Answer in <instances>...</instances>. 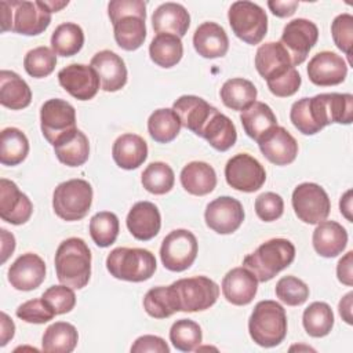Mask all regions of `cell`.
<instances>
[{
    "instance_id": "6da1fadb",
    "label": "cell",
    "mask_w": 353,
    "mask_h": 353,
    "mask_svg": "<svg viewBox=\"0 0 353 353\" xmlns=\"http://www.w3.org/2000/svg\"><path fill=\"white\" fill-rule=\"evenodd\" d=\"M290 119L303 135H314L332 123L350 124L353 120V95L328 92L313 98H301L292 103Z\"/></svg>"
},
{
    "instance_id": "7a4b0ae2",
    "label": "cell",
    "mask_w": 353,
    "mask_h": 353,
    "mask_svg": "<svg viewBox=\"0 0 353 353\" xmlns=\"http://www.w3.org/2000/svg\"><path fill=\"white\" fill-rule=\"evenodd\" d=\"M55 272L58 280L73 290H80L88 284L91 251L83 239L69 237L59 244L55 252Z\"/></svg>"
},
{
    "instance_id": "3957f363",
    "label": "cell",
    "mask_w": 353,
    "mask_h": 353,
    "mask_svg": "<svg viewBox=\"0 0 353 353\" xmlns=\"http://www.w3.org/2000/svg\"><path fill=\"white\" fill-rule=\"evenodd\" d=\"M1 32L12 30L25 36L43 33L51 22V11L44 1L1 0Z\"/></svg>"
},
{
    "instance_id": "277c9868",
    "label": "cell",
    "mask_w": 353,
    "mask_h": 353,
    "mask_svg": "<svg viewBox=\"0 0 353 353\" xmlns=\"http://www.w3.org/2000/svg\"><path fill=\"white\" fill-rule=\"evenodd\" d=\"M248 331L251 339L262 347L280 345L287 335L285 309L276 301L258 302L250 316Z\"/></svg>"
},
{
    "instance_id": "5b68a950",
    "label": "cell",
    "mask_w": 353,
    "mask_h": 353,
    "mask_svg": "<svg viewBox=\"0 0 353 353\" xmlns=\"http://www.w3.org/2000/svg\"><path fill=\"white\" fill-rule=\"evenodd\" d=\"M295 258V247L287 239H272L262 243L243 259V266L254 273L258 281L272 280L279 272L288 268Z\"/></svg>"
},
{
    "instance_id": "8992f818",
    "label": "cell",
    "mask_w": 353,
    "mask_h": 353,
    "mask_svg": "<svg viewBox=\"0 0 353 353\" xmlns=\"http://www.w3.org/2000/svg\"><path fill=\"white\" fill-rule=\"evenodd\" d=\"M108 272L119 279L139 283L150 279L156 272V258L145 248L119 247L106 258Z\"/></svg>"
},
{
    "instance_id": "52a82bcc",
    "label": "cell",
    "mask_w": 353,
    "mask_h": 353,
    "mask_svg": "<svg viewBox=\"0 0 353 353\" xmlns=\"http://www.w3.org/2000/svg\"><path fill=\"white\" fill-rule=\"evenodd\" d=\"M92 204V188L80 178L59 183L52 194L54 212L63 221L83 219Z\"/></svg>"
},
{
    "instance_id": "ba28073f",
    "label": "cell",
    "mask_w": 353,
    "mask_h": 353,
    "mask_svg": "<svg viewBox=\"0 0 353 353\" xmlns=\"http://www.w3.org/2000/svg\"><path fill=\"white\" fill-rule=\"evenodd\" d=\"M178 312H201L210 309L219 296L218 284L205 277L196 276L179 279L171 284Z\"/></svg>"
},
{
    "instance_id": "9c48e42d",
    "label": "cell",
    "mask_w": 353,
    "mask_h": 353,
    "mask_svg": "<svg viewBox=\"0 0 353 353\" xmlns=\"http://www.w3.org/2000/svg\"><path fill=\"white\" fill-rule=\"evenodd\" d=\"M228 19L233 33L247 44H259L268 32V15L252 1H234L228 11Z\"/></svg>"
},
{
    "instance_id": "30bf717a",
    "label": "cell",
    "mask_w": 353,
    "mask_h": 353,
    "mask_svg": "<svg viewBox=\"0 0 353 353\" xmlns=\"http://www.w3.org/2000/svg\"><path fill=\"white\" fill-rule=\"evenodd\" d=\"M197 251L196 236L186 229H175L164 237L160 247V258L165 269L183 272L193 265Z\"/></svg>"
},
{
    "instance_id": "8fae6325",
    "label": "cell",
    "mask_w": 353,
    "mask_h": 353,
    "mask_svg": "<svg viewBox=\"0 0 353 353\" xmlns=\"http://www.w3.org/2000/svg\"><path fill=\"white\" fill-rule=\"evenodd\" d=\"M292 208L302 222L317 225L330 215L331 201L320 185L303 182L292 192Z\"/></svg>"
},
{
    "instance_id": "7c38bea8",
    "label": "cell",
    "mask_w": 353,
    "mask_h": 353,
    "mask_svg": "<svg viewBox=\"0 0 353 353\" xmlns=\"http://www.w3.org/2000/svg\"><path fill=\"white\" fill-rule=\"evenodd\" d=\"M225 178L230 188L252 193L262 188L266 181L263 165L247 153H239L228 160L225 165Z\"/></svg>"
},
{
    "instance_id": "4fadbf2b",
    "label": "cell",
    "mask_w": 353,
    "mask_h": 353,
    "mask_svg": "<svg viewBox=\"0 0 353 353\" xmlns=\"http://www.w3.org/2000/svg\"><path fill=\"white\" fill-rule=\"evenodd\" d=\"M40 128L43 137L54 145L58 138L76 130L74 108L59 98L46 101L40 109Z\"/></svg>"
},
{
    "instance_id": "5bb4252c",
    "label": "cell",
    "mask_w": 353,
    "mask_h": 353,
    "mask_svg": "<svg viewBox=\"0 0 353 353\" xmlns=\"http://www.w3.org/2000/svg\"><path fill=\"white\" fill-rule=\"evenodd\" d=\"M317 39L319 29L316 23L305 18H296L284 26L280 43L287 50L295 68L306 59L309 51L316 46Z\"/></svg>"
},
{
    "instance_id": "9a60e30c",
    "label": "cell",
    "mask_w": 353,
    "mask_h": 353,
    "mask_svg": "<svg viewBox=\"0 0 353 353\" xmlns=\"http://www.w3.org/2000/svg\"><path fill=\"white\" fill-rule=\"evenodd\" d=\"M205 223L219 234L236 232L244 221V210L239 200L230 196H221L208 203L204 212Z\"/></svg>"
},
{
    "instance_id": "2e32d148",
    "label": "cell",
    "mask_w": 353,
    "mask_h": 353,
    "mask_svg": "<svg viewBox=\"0 0 353 353\" xmlns=\"http://www.w3.org/2000/svg\"><path fill=\"white\" fill-rule=\"evenodd\" d=\"M58 81L63 90L79 101L92 99L101 87L95 69L83 63H70L62 68L58 72Z\"/></svg>"
},
{
    "instance_id": "e0dca14e",
    "label": "cell",
    "mask_w": 353,
    "mask_h": 353,
    "mask_svg": "<svg viewBox=\"0 0 353 353\" xmlns=\"http://www.w3.org/2000/svg\"><path fill=\"white\" fill-rule=\"evenodd\" d=\"M33 212L30 199L22 193L17 183L0 179V218L11 225H22L29 221Z\"/></svg>"
},
{
    "instance_id": "ac0fdd59",
    "label": "cell",
    "mask_w": 353,
    "mask_h": 353,
    "mask_svg": "<svg viewBox=\"0 0 353 353\" xmlns=\"http://www.w3.org/2000/svg\"><path fill=\"white\" fill-rule=\"evenodd\" d=\"M347 74L345 59L331 51H321L313 55L307 63L309 80L321 87L341 84Z\"/></svg>"
},
{
    "instance_id": "d6986e66",
    "label": "cell",
    "mask_w": 353,
    "mask_h": 353,
    "mask_svg": "<svg viewBox=\"0 0 353 353\" xmlns=\"http://www.w3.org/2000/svg\"><path fill=\"white\" fill-rule=\"evenodd\" d=\"M46 279V263L33 252L18 256L8 269L10 284L19 291L36 290Z\"/></svg>"
},
{
    "instance_id": "ffe728a7",
    "label": "cell",
    "mask_w": 353,
    "mask_h": 353,
    "mask_svg": "<svg viewBox=\"0 0 353 353\" xmlns=\"http://www.w3.org/2000/svg\"><path fill=\"white\" fill-rule=\"evenodd\" d=\"M172 110L179 117L182 127L201 137L204 127L218 109L200 97L182 95L174 102Z\"/></svg>"
},
{
    "instance_id": "44dd1931",
    "label": "cell",
    "mask_w": 353,
    "mask_h": 353,
    "mask_svg": "<svg viewBox=\"0 0 353 353\" xmlns=\"http://www.w3.org/2000/svg\"><path fill=\"white\" fill-rule=\"evenodd\" d=\"M262 154L276 165L291 164L298 154V142L284 128L276 125L258 141Z\"/></svg>"
},
{
    "instance_id": "7402d4cb",
    "label": "cell",
    "mask_w": 353,
    "mask_h": 353,
    "mask_svg": "<svg viewBox=\"0 0 353 353\" xmlns=\"http://www.w3.org/2000/svg\"><path fill=\"white\" fill-rule=\"evenodd\" d=\"M101 81V88L108 92L121 90L127 83V68L120 55L110 50L97 52L90 63Z\"/></svg>"
},
{
    "instance_id": "603a6c76",
    "label": "cell",
    "mask_w": 353,
    "mask_h": 353,
    "mask_svg": "<svg viewBox=\"0 0 353 353\" xmlns=\"http://www.w3.org/2000/svg\"><path fill=\"white\" fill-rule=\"evenodd\" d=\"M255 68L266 81H272L285 74L294 65L280 41H269L256 50Z\"/></svg>"
},
{
    "instance_id": "cb8c5ba5",
    "label": "cell",
    "mask_w": 353,
    "mask_h": 353,
    "mask_svg": "<svg viewBox=\"0 0 353 353\" xmlns=\"http://www.w3.org/2000/svg\"><path fill=\"white\" fill-rule=\"evenodd\" d=\"M130 233L141 241L152 240L161 228V216L159 208L150 201H138L130 210L127 219Z\"/></svg>"
},
{
    "instance_id": "d4e9b609",
    "label": "cell",
    "mask_w": 353,
    "mask_h": 353,
    "mask_svg": "<svg viewBox=\"0 0 353 353\" xmlns=\"http://www.w3.org/2000/svg\"><path fill=\"white\" fill-rule=\"evenodd\" d=\"M258 291V280L252 272L240 266L229 270L222 280V292L228 302L243 306L248 305Z\"/></svg>"
},
{
    "instance_id": "484cf974",
    "label": "cell",
    "mask_w": 353,
    "mask_h": 353,
    "mask_svg": "<svg viewBox=\"0 0 353 353\" xmlns=\"http://www.w3.org/2000/svg\"><path fill=\"white\" fill-rule=\"evenodd\" d=\"M190 25V15L182 4L178 3H163L152 15V26L157 34L168 33L183 37Z\"/></svg>"
},
{
    "instance_id": "4316f807",
    "label": "cell",
    "mask_w": 353,
    "mask_h": 353,
    "mask_svg": "<svg viewBox=\"0 0 353 353\" xmlns=\"http://www.w3.org/2000/svg\"><path fill=\"white\" fill-rule=\"evenodd\" d=\"M193 46L199 55L214 59L226 55L229 50V39L221 25L215 22H204L193 34Z\"/></svg>"
},
{
    "instance_id": "83f0119b",
    "label": "cell",
    "mask_w": 353,
    "mask_h": 353,
    "mask_svg": "<svg viewBox=\"0 0 353 353\" xmlns=\"http://www.w3.org/2000/svg\"><path fill=\"white\" fill-rule=\"evenodd\" d=\"M313 247L324 258H334L342 254L347 244L345 228L335 221H321L313 230Z\"/></svg>"
},
{
    "instance_id": "f1b7e54d",
    "label": "cell",
    "mask_w": 353,
    "mask_h": 353,
    "mask_svg": "<svg viewBox=\"0 0 353 353\" xmlns=\"http://www.w3.org/2000/svg\"><path fill=\"white\" fill-rule=\"evenodd\" d=\"M58 160L68 167L83 165L90 156V142L79 128L62 135L52 145Z\"/></svg>"
},
{
    "instance_id": "f546056e",
    "label": "cell",
    "mask_w": 353,
    "mask_h": 353,
    "mask_svg": "<svg viewBox=\"0 0 353 353\" xmlns=\"http://www.w3.org/2000/svg\"><path fill=\"white\" fill-rule=\"evenodd\" d=\"M112 156L120 168L135 170L146 160L148 145L145 139L137 134H123L114 141Z\"/></svg>"
},
{
    "instance_id": "4dcf8cb0",
    "label": "cell",
    "mask_w": 353,
    "mask_h": 353,
    "mask_svg": "<svg viewBox=\"0 0 353 353\" xmlns=\"http://www.w3.org/2000/svg\"><path fill=\"white\" fill-rule=\"evenodd\" d=\"M182 188L194 196H205L216 186L215 170L204 161H192L181 171Z\"/></svg>"
},
{
    "instance_id": "1f68e13d",
    "label": "cell",
    "mask_w": 353,
    "mask_h": 353,
    "mask_svg": "<svg viewBox=\"0 0 353 353\" xmlns=\"http://www.w3.org/2000/svg\"><path fill=\"white\" fill-rule=\"evenodd\" d=\"M32 91L28 83L12 70L0 72V103L8 109L19 110L30 105Z\"/></svg>"
},
{
    "instance_id": "d6a6232c",
    "label": "cell",
    "mask_w": 353,
    "mask_h": 353,
    "mask_svg": "<svg viewBox=\"0 0 353 353\" xmlns=\"http://www.w3.org/2000/svg\"><path fill=\"white\" fill-rule=\"evenodd\" d=\"M240 120L245 134L256 142L277 125L276 114L270 106L258 101L241 112Z\"/></svg>"
},
{
    "instance_id": "836d02e7",
    "label": "cell",
    "mask_w": 353,
    "mask_h": 353,
    "mask_svg": "<svg viewBox=\"0 0 353 353\" xmlns=\"http://www.w3.org/2000/svg\"><path fill=\"white\" fill-rule=\"evenodd\" d=\"M204 138L214 149L219 152L229 150L237 139V131L233 121L219 110H216L203 130Z\"/></svg>"
},
{
    "instance_id": "e575fe53",
    "label": "cell",
    "mask_w": 353,
    "mask_h": 353,
    "mask_svg": "<svg viewBox=\"0 0 353 353\" xmlns=\"http://www.w3.org/2000/svg\"><path fill=\"white\" fill-rule=\"evenodd\" d=\"M79 341L77 330L66 321H57L48 325L43 334L41 349L46 353H70Z\"/></svg>"
},
{
    "instance_id": "d590c367",
    "label": "cell",
    "mask_w": 353,
    "mask_h": 353,
    "mask_svg": "<svg viewBox=\"0 0 353 353\" xmlns=\"http://www.w3.org/2000/svg\"><path fill=\"white\" fill-rule=\"evenodd\" d=\"M256 88L255 85L241 77L229 79L221 87L219 95L223 105L232 110H245L251 106L256 99Z\"/></svg>"
},
{
    "instance_id": "8d00e7d4",
    "label": "cell",
    "mask_w": 353,
    "mask_h": 353,
    "mask_svg": "<svg viewBox=\"0 0 353 353\" xmlns=\"http://www.w3.org/2000/svg\"><path fill=\"white\" fill-rule=\"evenodd\" d=\"M114 40L125 51L138 50L146 39L145 18L138 15H128L120 18L113 25Z\"/></svg>"
},
{
    "instance_id": "74e56055",
    "label": "cell",
    "mask_w": 353,
    "mask_h": 353,
    "mask_svg": "<svg viewBox=\"0 0 353 353\" xmlns=\"http://www.w3.org/2000/svg\"><path fill=\"white\" fill-rule=\"evenodd\" d=\"M149 55L156 65L161 68H172L181 61L183 55L182 41L178 36L174 34H156L149 46Z\"/></svg>"
},
{
    "instance_id": "f35d334b",
    "label": "cell",
    "mask_w": 353,
    "mask_h": 353,
    "mask_svg": "<svg viewBox=\"0 0 353 353\" xmlns=\"http://www.w3.org/2000/svg\"><path fill=\"white\" fill-rule=\"evenodd\" d=\"M29 153V141L26 135L15 128H4L0 134V163L3 165H18Z\"/></svg>"
},
{
    "instance_id": "ab89813d",
    "label": "cell",
    "mask_w": 353,
    "mask_h": 353,
    "mask_svg": "<svg viewBox=\"0 0 353 353\" xmlns=\"http://www.w3.org/2000/svg\"><path fill=\"white\" fill-rule=\"evenodd\" d=\"M84 44L83 29L73 22H63L51 34V48L57 55L73 57Z\"/></svg>"
},
{
    "instance_id": "60d3db41",
    "label": "cell",
    "mask_w": 353,
    "mask_h": 353,
    "mask_svg": "<svg viewBox=\"0 0 353 353\" xmlns=\"http://www.w3.org/2000/svg\"><path fill=\"white\" fill-rule=\"evenodd\" d=\"M181 127L179 117L170 108L157 109L148 119V131L159 143H168L174 141L178 137Z\"/></svg>"
},
{
    "instance_id": "b9f144b4",
    "label": "cell",
    "mask_w": 353,
    "mask_h": 353,
    "mask_svg": "<svg viewBox=\"0 0 353 353\" xmlns=\"http://www.w3.org/2000/svg\"><path fill=\"white\" fill-rule=\"evenodd\" d=\"M302 324L305 331L313 338L328 335L334 325V313L331 306L325 302L310 303L303 310Z\"/></svg>"
},
{
    "instance_id": "7bdbcfd3",
    "label": "cell",
    "mask_w": 353,
    "mask_h": 353,
    "mask_svg": "<svg viewBox=\"0 0 353 353\" xmlns=\"http://www.w3.org/2000/svg\"><path fill=\"white\" fill-rule=\"evenodd\" d=\"M143 307L146 313L154 319H167L178 312L171 285L150 288L143 298Z\"/></svg>"
},
{
    "instance_id": "ee69618b",
    "label": "cell",
    "mask_w": 353,
    "mask_h": 353,
    "mask_svg": "<svg viewBox=\"0 0 353 353\" xmlns=\"http://www.w3.org/2000/svg\"><path fill=\"white\" fill-rule=\"evenodd\" d=\"M141 182L148 192L153 194H165L174 188L175 175L167 163L154 161L143 170Z\"/></svg>"
},
{
    "instance_id": "f6af8a7d",
    "label": "cell",
    "mask_w": 353,
    "mask_h": 353,
    "mask_svg": "<svg viewBox=\"0 0 353 353\" xmlns=\"http://www.w3.org/2000/svg\"><path fill=\"white\" fill-rule=\"evenodd\" d=\"M119 218L110 211L97 212L90 221V234L98 247L112 245L119 236Z\"/></svg>"
},
{
    "instance_id": "bcb514c9",
    "label": "cell",
    "mask_w": 353,
    "mask_h": 353,
    "mask_svg": "<svg viewBox=\"0 0 353 353\" xmlns=\"http://www.w3.org/2000/svg\"><path fill=\"white\" fill-rule=\"evenodd\" d=\"M170 341L175 349L181 352H192L200 346L203 341V332L196 321L181 319L171 325Z\"/></svg>"
},
{
    "instance_id": "7dc6e473",
    "label": "cell",
    "mask_w": 353,
    "mask_h": 353,
    "mask_svg": "<svg viewBox=\"0 0 353 353\" xmlns=\"http://www.w3.org/2000/svg\"><path fill=\"white\" fill-rule=\"evenodd\" d=\"M57 65V54L46 46L30 50L23 58V66L29 76L41 79L52 73Z\"/></svg>"
},
{
    "instance_id": "c3c4849f",
    "label": "cell",
    "mask_w": 353,
    "mask_h": 353,
    "mask_svg": "<svg viewBox=\"0 0 353 353\" xmlns=\"http://www.w3.org/2000/svg\"><path fill=\"white\" fill-rule=\"evenodd\" d=\"M277 298L288 306H299L309 298V287L295 276H284L276 284Z\"/></svg>"
},
{
    "instance_id": "681fc988",
    "label": "cell",
    "mask_w": 353,
    "mask_h": 353,
    "mask_svg": "<svg viewBox=\"0 0 353 353\" xmlns=\"http://www.w3.org/2000/svg\"><path fill=\"white\" fill-rule=\"evenodd\" d=\"M15 314L18 319L32 324H44L57 316V313L43 299V296L23 302L18 306Z\"/></svg>"
},
{
    "instance_id": "f907efd6",
    "label": "cell",
    "mask_w": 353,
    "mask_h": 353,
    "mask_svg": "<svg viewBox=\"0 0 353 353\" xmlns=\"http://www.w3.org/2000/svg\"><path fill=\"white\" fill-rule=\"evenodd\" d=\"M331 34L335 46L350 58L353 46V17L347 12L335 17L331 23Z\"/></svg>"
},
{
    "instance_id": "816d5d0a",
    "label": "cell",
    "mask_w": 353,
    "mask_h": 353,
    "mask_svg": "<svg viewBox=\"0 0 353 353\" xmlns=\"http://www.w3.org/2000/svg\"><path fill=\"white\" fill-rule=\"evenodd\" d=\"M41 296L57 314L69 313L76 305V295L73 288L65 284L50 287L43 292Z\"/></svg>"
},
{
    "instance_id": "f5cc1de1",
    "label": "cell",
    "mask_w": 353,
    "mask_h": 353,
    "mask_svg": "<svg viewBox=\"0 0 353 353\" xmlns=\"http://www.w3.org/2000/svg\"><path fill=\"white\" fill-rule=\"evenodd\" d=\"M284 211V201L280 194L265 192L255 199V212L259 219L272 222L279 219Z\"/></svg>"
},
{
    "instance_id": "db71d44e",
    "label": "cell",
    "mask_w": 353,
    "mask_h": 353,
    "mask_svg": "<svg viewBox=\"0 0 353 353\" xmlns=\"http://www.w3.org/2000/svg\"><path fill=\"white\" fill-rule=\"evenodd\" d=\"M108 14L113 25L128 15H138L146 19V3L142 0H113L108 4Z\"/></svg>"
},
{
    "instance_id": "11a10c76",
    "label": "cell",
    "mask_w": 353,
    "mask_h": 353,
    "mask_svg": "<svg viewBox=\"0 0 353 353\" xmlns=\"http://www.w3.org/2000/svg\"><path fill=\"white\" fill-rule=\"evenodd\" d=\"M266 83H268L269 91L273 95L280 97V98H287V97L294 95L299 90L302 79H301L299 72L295 68H292L285 74L280 76L279 79L266 81Z\"/></svg>"
},
{
    "instance_id": "9f6ffc18",
    "label": "cell",
    "mask_w": 353,
    "mask_h": 353,
    "mask_svg": "<svg viewBox=\"0 0 353 353\" xmlns=\"http://www.w3.org/2000/svg\"><path fill=\"white\" fill-rule=\"evenodd\" d=\"M131 352L134 353H170V347L165 341L156 335H142L139 336L134 345L131 346Z\"/></svg>"
},
{
    "instance_id": "6f0895ef",
    "label": "cell",
    "mask_w": 353,
    "mask_h": 353,
    "mask_svg": "<svg viewBox=\"0 0 353 353\" xmlns=\"http://www.w3.org/2000/svg\"><path fill=\"white\" fill-rule=\"evenodd\" d=\"M352 258H353V251H347L345 254V256H342L336 265V276H338V280L345 284V285H352L353 284V272H352V268H353V262H352Z\"/></svg>"
},
{
    "instance_id": "680465c9",
    "label": "cell",
    "mask_w": 353,
    "mask_h": 353,
    "mask_svg": "<svg viewBox=\"0 0 353 353\" xmlns=\"http://www.w3.org/2000/svg\"><path fill=\"white\" fill-rule=\"evenodd\" d=\"M299 3L296 0H287V1H280V0H269L268 7L269 10L279 18H285L291 17L295 10L298 8Z\"/></svg>"
},
{
    "instance_id": "91938a15",
    "label": "cell",
    "mask_w": 353,
    "mask_h": 353,
    "mask_svg": "<svg viewBox=\"0 0 353 353\" xmlns=\"http://www.w3.org/2000/svg\"><path fill=\"white\" fill-rule=\"evenodd\" d=\"M15 334V324L14 321L1 312V332H0V346H6L10 339H12Z\"/></svg>"
},
{
    "instance_id": "94428289",
    "label": "cell",
    "mask_w": 353,
    "mask_h": 353,
    "mask_svg": "<svg viewBox=\"0 0 353 353\" xmlns=\"http://www.w3.org/2000/svg\"><path fill=\"white\" fill-rule=\"evenodd\" d=\"M0 234H1V262L4 263L15 250V239L6 229H1Z\"/></svg>"
},
{
    "instance_id": "6125c7cd",
    "label": "cell",
    "mask_w": 353,
    "mask_h": 353,
    "mask_svg": "<svg viewBox=\"0 0 353 353\" xmlns=\"http://www.w3.org/2000/svg\"><path fill=\"white\" fill-rule=\"evenodd\" d=\"M352 298H353V292H347L339 301V306H338L342 320H345L347 324L353 323V319H352Z\"/></svg>"
},
{
    "instance_id": "be15d7a7",
    "label": "cell",
    "mask_w": 353,
    "mask_h": 353,
    "mask_svg": "<svg viewBox=\"0 0 353 353\" xmlns=\"http://www.w3.org/2000/svg\"><path fill=\"white\" fill-rule=\"evenodd\" d=\"M339 208H341V212L343 214V216H345L349 222H352V190H347V192L341 197Z\"/></svg>"
},
{
    "instance_id": "e7e4bbea",
    "label": "cell",
    "mask_w": 353,
    "mask_h": 353,
    "mask_svg": "<svg viewBox=\"0 0 353 353\" xmlns=\"http://www.w3.org/2000/svg\"><path fill=\"white\" fill-rule=\"evenodd\" d=\"M44 3H46L47 8H48L51 12H57V11L62 10L63 7H66L69 1L66 0V1H44Z\"/></svg>"
}]
</instances>
